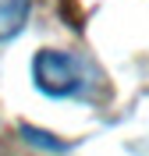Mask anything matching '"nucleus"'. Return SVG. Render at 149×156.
Masks as SVG:
<instances>
[{"mask_svg": "<svg viewBox=\"0 0 149 156\" xmlns=\"http://www.w3.org/2000/svg\"><path fill=\"white\" fill-rule=\"evenodd\" d=\"M32 75H36V85L50 96H82L85 92L82 64L60 50H43L32 64Z\"/></svg>", "mask_w": 149, "mask_h": 156, "instance_id": "nucleus-1", "label": "nucleus"}, {"mask_svg": "<svg viewBox=\"0 0 149 156\" xmlns=\"http://www.w3.org/2000/svg\"><path fill=\"white\" fill-rule=\"evenodd\" d=\"M29 18V0H0V43L18 36Z\"/></svg>", "mask_w": 149, "mask_h": 156, "instance_id": "nucleus-2", "label": "nucleus"}]
</instances>
